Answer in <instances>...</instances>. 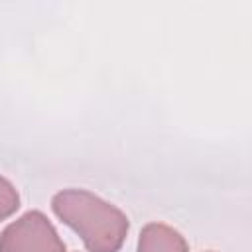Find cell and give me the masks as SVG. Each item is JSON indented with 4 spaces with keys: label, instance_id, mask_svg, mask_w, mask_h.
<instances>
[{
    "label": "cell",
    "instance_id": "cell-1",
    "mask_svg": "<svg viewBox=\"0 0 252 252\" xmlns=\"http://www.w3.org/2000/svg\"><path fill=\"white\" fill-rule=\"evenodd\" d=\"M51 207L53 213L83 238L89 252L120 250L128 232V219L114 205L89 191L67 189L53 197Z\"/></svg>",
    "mask_w": 252,
    "mask_h": 252
},
{
    "label": "cell",
    "instance_id": "cell-2",
    "mask_svg": "<svg viewBox=\"0 0 252 252\" xmlns=\"http://www.w3.org/2000/svg\"><path fill=\"white\" fill-rule=\"evenodd\" d=\"M0 252H65V244L43 213L30 211L4 228Z\"/></svg>",
    "mask_w": 252,
    "mask_h": 252
},
{
    "label": "cell",
    "instance_id": "cell-3",
    "mask_svg": "<svg viewBox=\"0 0 252 252\" xmlns=\"http://www.w3.org/2000/svg\"><path fill=\"white\" fill-rule=\"evenodd\" d=\"M138 252H189L185 238L167 224L150 222L140 232Z\"/></svg>",
    "mask_w": 252,
    "mask_h": 252
},
{
    "label": "cell",
    "instance_id": "cell-4",
    "mask_svg": "<svg viewBox=\"0 0 252 252\" xmlns=\"http://www.w3.org/2000/svg\"><path fill=\"white\" fill-rule=\"evenodd\" d=\"M20 207V197L18 191L14 189V185L0 177V220L8 219L12 213H16V209Z\"/></svg>",
    "mask_w": 252,
    "mask_h": 252
}]
</instances>
